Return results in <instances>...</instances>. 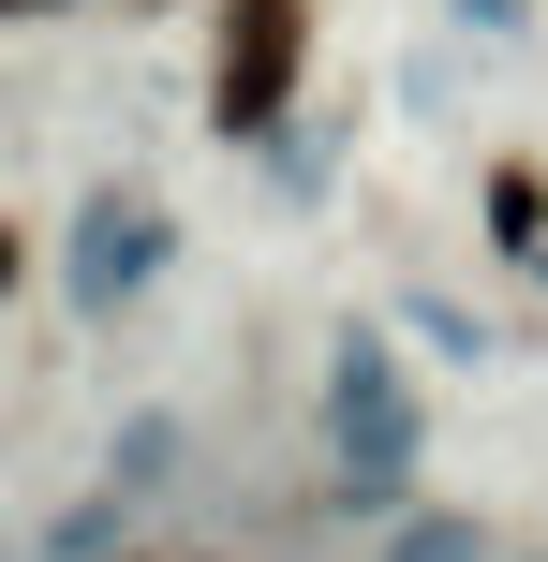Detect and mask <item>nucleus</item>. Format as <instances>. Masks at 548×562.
Returning <instances> with one entry per match:
<instances>
[{"label":"nucleus","mask_w":548,"mask_h":562,"mask_svg":"<svg viewBox=\"0 0 548 562\" xmlns=\"http://www.w3.org/2000/svg\"><path fill=\"white\" fill-rule=\"evenodd\" d=\"M297 45H312V0H223V75H208V119L223 134H267L297 89Z\"/></svg>","instance_id":"f257e3e1"},{"label":"nucleus","mask_w":548,"mask_h":562,"mask_svg":"<svg viewBox=\"0 0 548 562\" xmlns=\"http://www.w3.org/2000/svg\"><path fill=\"white\" fill-rule=\"evenodd\" d=\"M0 281H15V223H0Z\"/></svg>","instance_id":"f03ea898"},{"label":"nucleus","mask_w":548,"mask_h":562,"mask_svg":"<svg viewBox=\"0 0 548 562\" xmlns=\"http://www.w3.org/2000/svg\"><path fill=\"white\" fill-rule=\"evenodd\" d=\"M0 15H45V0H0Z\"/></svg>","instance_id":"7ed1b4c3"}]
</instances>
